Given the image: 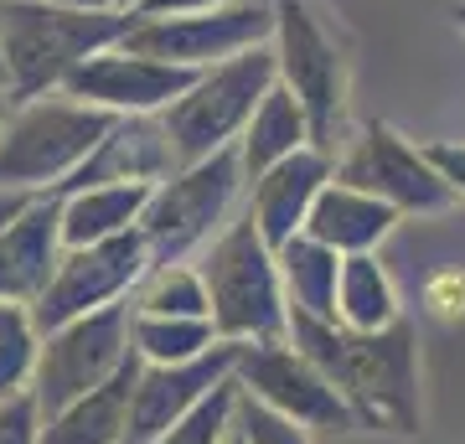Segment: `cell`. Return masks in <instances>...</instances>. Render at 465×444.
Returning a JSON list of instances; mask_svg holds the SVG:
<instances>
[{"mask_svg":"<svg viewBox=\"0 0 465 444\" xmlns=\"http://www.w3.org/2000/svg\"><path fill=\"white\" fill-rule=\"evenodd\" d=\"M140 372H145V357L130 351V362L104 388H94L88 398L67 403L63 413L42 419V444H130V409Z\"/></svg>","mask_w":465,"mask_h":444,"instance_id":"obj_18","label":"cell"},{"mask_svg":"<svg viewBox=\"0 0 465 444\" xmlns=\"http://www.w3.org/2000/svg\"><path fill=\"white\" fill-rule=\"evenodd\" d=\"M130 351H134V300L104 305L94 315H78V321L47 331L42 336L36 382H32V398L42 409V419H52L67 403H78L94 388H104L119 367L130 362Z\"/></svg>","mask_w":465,"mask_h":444,"instance_id":"obj_7","label":"cell"},{"mask_svg":"<svg viewBox=\"0 0 465 444\" xmlns=\"http://www.w3.org/2000/svg\"><path fill=\"white\" fill-rule=\"evenodd\" d=\"M197 269L213 295V326L223 341H290V295L280 280V253L264 243L249 212L217 232Z\"/></svg>","mask_w":465,"mask_h":444,"instance_id":"obj_3","label":"cell"},{"mask_svg":"<svg viewBox=\"0 0 465 444\" xmlns=\"http://www.w3.org/2000/svg\"><path fill=\"white\" fill-rule=\"evenodd\" d=\"M249 182L238 145L217 150L197 165H176L166 182L150 192V207L140 217V232L150 243V263H186L202 243H213V232L228 222L238 186Z\"/></svg>","mask_w":465,"mask_h":444,"instance_id":"obj_6","label":"cell"},{"mask_svg":"<svg viewBox=\"0 0 465 444\" xmlns=\"http://www.w3.org/2000/svg\"><path fill=\"white\" fill-rule=\"evenodd\" d=\"M0 444H42V409L32 393L0 403Z\"/></svg>","mask_w":465,"mask_h":444,"instance_id":"obj_29","label":"cell"},{"mask_svg":"<svg viewBox=\"0 0 465 444\" xmlns=\"http://www.w3.org/2000/svg\"><path fill=\"white\" fill-rule=\"evenodd\" d=\"M424 155H430L434 171L455 186V197H465V145H455V140H434V145H424Z\"/></svg>","mask_w":465,"mask_h":444,"instance_id":"obj_30","label":"cell"},{"mask_svg":"<svg viewBox=\"0 0 465 444\" xmlns=\"http://www.w3.org/2000/svg\"><path fill=\"white\" fill-rule=\"evenodd\" d=\"M52 5H73V11H119L114 0H52Z\"/></svg>","mask_w":465,"mask_h":444,"instance_id":"obj_34","label":"cell"},{"mask_svg":"<svg viewBox=\"0 0 465 444\" xmlns=\"http://www.w3.org/2000/svg\"><path fill=\"white\" fill-rule=\"evenodd\" d=\"M232 413H238V382H223L192 419H182V424L171 429V434H161L155 444H228Z\"/></svg>","mask_w":465,"mask_h":444,"instance_id":"obj_27","label":"cell"},{"mask_svg":"<svg viewBox=\"0 0 465 444\" xmlns=\"http://www.w3.org/2000/svg\"><path fill=\"white\" fill-rule=\"evenodd\" d=\"M134 311L140 315H182V321H213V295H207L202 269L161 263V269H150L145 284L134 290Z\"/></svg>","mask_w":465,"mask_h":444,"instance_id":"obj_26","label":"cell"},{"mask_svg":"<svg viewBox=\"0 0 465 444\" xmlns=\"http://www.w3.org/2000/svg\"><path fill=\"white\" fill-rule=\"evenodd\" d=\"M274 26H280V0H232V5L197 11V16H134L130 36L119 47L207 73L228 57L269 47Z\"/></svg>","mask_w":465,"mask_h":444,"instance_id":"obj_8","label":"cell"},{"mask_svg":"<svg viewBox=\"0 0 465 444\" xmlns=\"http://www.w3.org/2000/svg\"><path fill=\"white\" fill-rule=\"evenodd\" d=\"M274 57H280V83L295 94L305 119H311L316 150L336 155V140H341V124H347V52L311 16L305 0H280Z\"/></svg>","mask_w":465,"mask_h":444,"instance_id":"obj_9","label":"cell"},{"mask_svg":"<svg viewBox=\"0 0 465 444\" xmlns=\"http://www.w3.org/2000/svg\"><path fill=\"white\" fill-rule=\"evenodd\" d=\"M331 182H336V155L331 150H316V145L295 150L290 161L269 165L264 176H253L249 217H253V228L264 232V243L274 248V253H280L290 238L305 232L311 207H316V197Z\"/></svg>","mask_w":465,"mask_h":444,"instance_id":"obj_15","label":"cell"},{"mask_svg":"<svg viewBox=\"0 0 465 444\" xmlns=\"http://www.w3.org/2000/svg\"><path fill=\"white\" fill-rule=\"evenodd\" d=\"M217 5H232V0H140L134 16H197V11H217Z\"/></svg>","mask_w":465,"mask_h":444,"instance_id":"obj_31","label":"cell"},{"mask_svg":"<svg viewBox=\"0 0 465 444\" xmlns=\"http://www.w3.org/2000/svg\"><path fill=\"white\" fill-rule=\"evenodd\" d=\"M171 171H176V155H171V134L161 114H130L104 134V145L78 165V176L57 186V197L84 192V186H161Z\"/></svg>","mask_w":465,"mask_h":444,"instance_id":"obj_17","label":"cell"},{"mask_svg":"<svg viewBox=\"0 0 465 444\" xmlns=\"http://www.w3.org/2000/svg\"><path fill=\"white\" fill-rule=\"evenodd\" d=\"M232 434L243 444H311V429H300L295 419L264 409L259 398L238 388V413H232Z\"/></svg>","mask_w":465,"mask_h":444,"instance_id":"obj_28","label":"cell"},{"mask_svg":"<svg viewBox=\"0 0 465 444\" xmlns=\"http://www.w3.org/2000/svg\"><path fill=\"white\" fill-rule=\"evenodd\" d=\"M403 321L393 274L378 263V253H351L341 259V290H336V326L347 331H388Z\"/></svg>","mask_w":465,"mask_h":444,"instance_id":"obj_23","label":"cell"},{"mask_svg":"<svg viewBox=\"0 0 465 444\" xmlns=\"http://www.w3.org/2000/svg\"><path fill=\"white\" fill-rule=\"evenodd\" d=\"M232 367H238V341H217L197 362H176V367L145 362L130 409V444H155L182 419H192L223 382H232Z\"/></svg>","mask_w":465,"mask_h":444,"instance_id":"obj_14","label":"cell"},{"mask_svg":"<svg viewBox=\"0 0 465 444\" xmlns=\"http://www.w3.org/2000/svg\"><path fill=\"white\" fill-rule=\"evenodd\" d=\"M155 186H84L63 192V248H88L140 228Z\"/></svg>","mask_w":465,"mask_h":444,"instance_id":"obj_20","label":"cell"},{"mask_svg":"<svg viewBox=\"0 0 465 444\" xmlns=\"http://www.w3.org/2000/svg\"><path fill=\"white\" fill-rule=\"evenodd\" d=\"M316 145L311 140V119H305V109H300V99L284 88V83H274L264 94V104H259V114L249 119V130H243V140H238V155H243V171L253 176H264L269 165L290 161L295 150Z\"/></svg>","mask_w":465,"mask_h":444,"instance_id":"obj_21","label":"cell"},{"mask_svg":"<svg viewBox=\"0 0 465 444\" xmlns=\"http://www.w3.org/2000/svg\"><path fill=\"white\" fill-rule=\"evenodd\" d=\"M36 362H42V326H36L32 305L0 300V403L32 393Z\"/></svg>","mask_w":465,"mask_h":444,"instance_id":"obj_25","label":"cell"},{"mask_svg":"<svg viewBox=\"0 0 465 444\" xmlns=\"http://www.w3.org/2000/svg\"><path fill=\"white\" fill-rule=\"evenodd\" d=\"M0 11H5V0H0ZM0 88H11V67H5V16H0Z\"/></svg>","mask_w":465,"mask_h":444,"instance_id":"obj_35","label":"cell"},{"mask_svg":"<svg viewBox=\"0 0 465 444\" xmlns=\"http://www.w3.org/2000/svg\"><path fill=\"white\" fill-rule=\"evenodd\" d=\"M119 124V114H104L94 104H78L67 94L16 104V119L0 140V192H57L78 165L104 145V134Z\"/></svg>","mask_w":465,"mask_h":444,"instance_id":"obj_4","label":"cell"},{"mask_svg":"<svg viewBox=\"0 0 465 444\" xmlns=\"http://www.w3.org/2000/svg\"><path fill=\"white\" fill-rule=\"evenodd\" d=\"M114 5H119V11H134V5H140V0H114Z\"/></svg>","mask_w":465,"mask_h":444,"instance_id":"obj_37","label":"cell"},{"mask_svg":"<svg viewBox=\"0 0 465 444\" xmlns=\"http://www.w3.org/2000/svg\"><path fill=\"white\" fill-rule=\"evenodd\" d=\"M274 83H280L274 42L207 67V73L186 88V99H176L166 114H161V124H166V134H171L176 165H197V161H207V155H217V150L238 145L243 130H249V119L259 114V104H264V94Z\"/></svg>","mask_w":465,"mask_h":444,"instance_id":"obj_5","label":"cell"},{"mask_svg":"<svg viewBox=\"0 0 465 444\" xmlns=\"http://www.w3.org/2000/svg\"><path fill=\"white\" fill-rule=\"evenodd\" d=\"M150 269L155 263H150V243L140 228L104 238V243H88V248H63V263L52 274L47 295L32 305L42 336L67 326V321H78V315L104 311V305L134 300V290L145 284Z\"/></svg>","mask_w":465,"mask_h":444,"instance_id":"obj_12","label":"cell"},{"mask_svg":"<svg viewBox=\"0 0 465 444\" xmlns=\"http://www.w3.org/2000/svg\"><path fill=\"white\" fill-rule=\"evenodd\" d=\"M455 26H460V32H465V0H460V5H455Z\"/></svg>","mask_w":465,"mask_h":444,"instance_id":"obj_36","label":"cell"},{"mask_svg":"<svg viewBox=\"0 0 465 444\" xmlns=\"http://www.w3.org/2000/svg\"><path fill=\"white\" fill-rule=\"evenodd\" d=\"M11 119H16V94L0 88V140H5V130H11Z\"/></svg>","mask_w":465,"mask_h":444,"instance_id":"obj_33","label":"cell"},{"mask_svg":"<svg viewBox=\"0 0 465 444\" xmlns=\"http://www.w3.org/2000/svg\"><path fill=\"white\" fill-rule=\"evenodd\" d=\"M26 207H32V197H26V192H0V232L11 228Z\"/></svg>","mask_w":465,"mask_h":444,"instance_id":"obj_32","label":"cell"},{"mask_svg":"<svg viewBox=\"0 0 465 444\" xmlns=\"http://www.w3.org/2000/svg\"><path fill=\"white\" fill-rule=\"evenodd\" d=\"M63 263V197L42 192L32 207L0 232V300L36 305Z\"/></svg>","mask_w":465,"mask_h":444,"instance_id":"obj_16","label":"cell"},{"mask_svg":"<svg viewBox=\"0 0 465 444\" xmlns=\"http://www.w3.org/2000/svg\"><path fill=\"white\" fill-rule=\"evenodd\" d=\"M5 67L16 104L63 94L73 67L119 47L134 26V11H73L52 0H5Z\"/></svg>","mask_w":465,"mask_h":444,"instance_id":"obj_2","label":"cell"},{"mask_svg":"<svg viewBox=\"0 0 465 444\" xmlns=\"http://www.w3.org/2000/svg\"><path fill=\"white\" fill-rule=\"evenodd\" d=\"M232 382L249 398H259L264 409L295 419L300 429H311V434H351V429H362L351 403L341 398V388L290 341H238Z\"/></svg>","mask_w":465,"mask_h":444,"instance_id":"obj_11","label":"cell"},{"mask_svg":"<svg viewBox=\"0 0 465 444\" xmlns=\"http://www.w3.org/2000/svg\"><path fill=\"white\" fill-rule=\"evenodd\" d=\"M228 444H243V439H238V434H228Z\"/></svg>","mask_w":465,"mask_h":444,"instance_id":"obj_38","label":"cell"},{"mask_svg":"<svg viewBox=\"0 0 465 444\" xmlns=\"http://www.w3.org/2000/svg\"><path fill=\"white\" fill-rule=\"evenodd\" d=\"M197 67H176L161 57H140L130 47H109L99 57H88L84 67H73V78L63 83L67 99L94 104L104 114H166L176 99H186V88L197 83Z\"/></svg>","mask_w":465,"mask_h":444,"instance_id":"obj_13","label":"cell"},{"mask_svg":"<svg viewBox=\"0 0 465 444\" xmlns=\"http://www.w3.org/2000/svg\"><path fill=\"white\" fill-rule=\"evenodd\" d=\"M399 217L403 212H393L388 202L367 197V192H357L347 182H331L316 197V207H311L305 232L321 238L326 248H336L341 259H351V253H378V243L399 228Z\"/></svg>","mask_w":465,"mask_h":444,"instance_id":"obj_19","label":"cell"},{"mask_svg":"<svg viewBox=\"0 0 465 444\" xmlns=\"http://www.w3.org/2000/svg\"><path fill=\"white\" fill-rule=\"evenodd\" d=\"M280 280L295 315L336 321V290H341V253L326 248L321 238L300 232L280 248Z\"/></svg>","mask_w":465,"mask_h":444,"instance_id":"obj_22","label":"cell"},{"mask_svg":"<svg viewBox=\"0 0 465 444\" xmlns=\"http://www.w3.org/2000/svg\"><path fill=\"white\" fill-rule=\"evenodd\" d=\"M336 182H347L357 192H367V197L388 202L403 217H440L460 202L455 186L424 155V145L403 140L382 119H367L362 130H357V140L336 155Z\"/></svg>","mask_w":465,"mask_h":444,"instance_id":"obj_10","label":"cell"},{"mask_svg":"<svg viewBox=\"0 0 465 444\" xmlns=\"http://www.w3.org/2000/svg\"><path fill=\"white\" fill-rule=\"evenodd\" d=\"M223 341L213 321H182V315H140L134 311V351L155 367L197 362Z\"/></svg>","mask_w":465,"mask_h":444,"instance_id":"obj_24","label":"cell"},{"mask_svg":"<svg viewBox=\"0 0 465 444\" xmlns=\"http://www.w3.org/2000/svg\"><path fill=\"white\" fill-rule=\"evenodd\" d=\"M290 346H300L341 388L362 429L419 434V331L409 321H393L388 331H347L290 311Z\"/></svg>","mask_w":465,"mask_h":444,"instance_id":"obj_1","label":"cell"}]
</instances>
